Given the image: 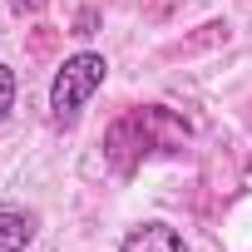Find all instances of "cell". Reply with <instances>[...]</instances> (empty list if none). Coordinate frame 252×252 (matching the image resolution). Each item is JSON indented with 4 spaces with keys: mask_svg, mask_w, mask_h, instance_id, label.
<instances>
[{
    "mask_svg": "<svg viewBox=\"0 0 252 252\" xmlns=\"http://www.w3.org/2000/svg\"><path fill=\"white\" fill-rule=\"evenodd\" d=\"M10 104H15V74H10L5 64H0V119L10 114Z\"/></svg>",
    "mask_w": 252,
    "mask_h": 252,
    "instance_id": "obj_4",
    "label": "cell"
},
{
    "mask_svg": "<svg viewBox=\"0 0 252 252\" xmlns=\"http://www.w3.org/2000/svg\"><path fill=\"white\" fill-rule=\"evenodd\" d=\"M30 237H35V218H30V213L0 208V252H25Z\"/></svg>",
    "mask_w": 252,
    "mask_h": 252,
    "instance_id": "obj_3",
    "label": "cell"
},
{
    "mask_svg": "<svg viewBox=\"0 0 252 252\" xmlns=\"http://www.w3.org/2000/svg\"><path fill=\"white\" fill-rule=\"evenodd\" d=\"M10 5H15L20 15H35V10H45V0H10Z\"/></svg>",
    "mask_w": 252,
    "mask_h": 252,
    "instance_id": "obj_5",
    "label": "cell"
},
{
    "mask_svg": "<svg viewBox=\"0 0 252 252\" xmlns=\"http://www.w3.org/2000/svg\"><path fill=\"white\" fill-rule=\"evenodd\" d=\"M119 252H188V247H183V237L168 222H144V227H134L129 237H124Z\"/></svg>",
    "mask_w": 252,
    "mask_h": 252,
    "instance_id": "obj_2",
    "label": "cell"
},
{
    "mask_svg": "<svg viewBox=\"0 0 252 252\" xmlns=\"http://www.w3.org/2000/svg\"><path fill=\"white\" fill-rule=\"evenodd\" d=\"M104 55H74L64 60V69L55 74V89H50V109H55V124H74L79 109L89 104V94L104 84Z\"/></svg>",
    "mask_w": 252,
    "mask_h": 252,
    "instance_id": "obj_1",
    "label": "cell"
}]
</instances>
